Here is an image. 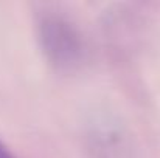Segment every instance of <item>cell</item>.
<instances>
[{"instance_id": "obj_1", "label": "cell", "mask_w": 160, "mask_h": 158, "mask_svg": "<svg viewBox=\"0 0 160 158\" xmlns=\"http://www.w3.org/2000/svg\"><path fill=\"white\" fill-rule=\"evenodd\" d=\"M41 42L47 57L62 68H70L81 60L82 42L70 22L48 16L41 22Z\"/></svg>"}, {"instance_id": "obj_2", "label": "cell", "mask_w": 160, "mask_h": 158, "mask_svg": "<svg viewBox=\"0 0 160 158\" xmlns=\"http://www.w3.org/2000/svg\"><path fill=\"white\" fill-rule=\"evenodd\" d=\"M0 158H16L2 141H0Z\"/></svg>"}]
</instances>
